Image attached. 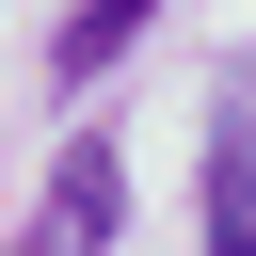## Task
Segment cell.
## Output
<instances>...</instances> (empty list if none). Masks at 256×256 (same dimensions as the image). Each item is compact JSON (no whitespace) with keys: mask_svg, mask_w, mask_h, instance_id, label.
<instances>
[{"mask_svg":"<svg viewBox=\"0 0 256 256\" xmlns=\"http://www.w3.org/2000/svg\"><path fill=\"white\" fill-rule=\"evenodd\" d=\"M112 224H128L112 144H64V160H48V208H32V240H16V256H112Z\"/></svg>","mask_w":256,"mask_h":256,"instance_id":"obj_1","label":"cell"},{"mask_svg":"<svg viewBox=\"0 0 256 256\" xmlns=\"http://www.w3.org/2000/svg\"><path fill=\"white\" fill-rule=\"evenodd\" d=\"M208 256H256V80H224L208 112Z\"/></svg>","mask_w":256,"mask_h":256,"instance_id":"obj_2","label":"cell"},{"mask_svg":"<svg viewBox=\"0 0 256 256\" xmlns=\"http://www.w3.org/2000/svg\"><path fill=\"white\" fill-rule=\"evenodd\" d=\"M128 32H144V0H80V16H64V64H48V80H64V96H80V80H112V48H128Z\"/></svg>","mask_w":256,"mask_h":256,"instance_id":"obj_3","label":"cell"}]
</instances>
